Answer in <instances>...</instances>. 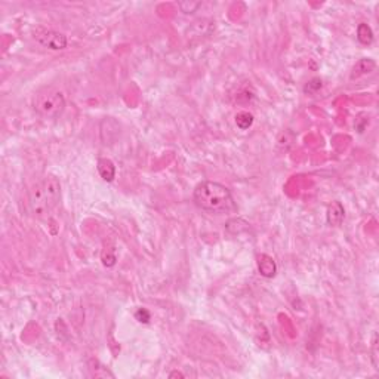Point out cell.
Returning a JSON list of instances; mask_svg holds the SVG:
<instances>
[{
	"label": "cell",
	"instance_id": "cell-1",
	"mask_svg": "<svg viewBox=\"0 0 379 379\" xmlns=\"http://www.w3.org/2000/svg\"><path fill=\"white\" fill-rule=\"evenodd\" d=\"M194 203L211 213H228L236 209L231 191L215 181H203L194 188Z\"/></svg>",
	"mask_w": 379,
	"mask_h": 379
},
{
	"label": "cell",
	"instance_id": "cell-2",
	"mask_svg": "<svg viewBox=\"0 0 379 379\" xmlns=\"http://www.w3.org/2000/svg\"><path fill=\"white\" fill-rule=\"evenodd\" d=\"M61 184L53 175H47L37 181L28 191V206L36 216L44 218L59 206Z\"/></svg>",
	"mask_w": 379,
	"mask_h": 379
},
{
	"label": "cell",
	"instance_id": "cell-3",
	"mask_svg": "<svg viewBox=\"0 0 379 379\" xmlns=\"http://www.w3.org/2000/svg\"><path fill=\"white\" fill-rule=\"evenodd\" d=\"M34 110L44 119H58L65 110L64 95L53 87L43 89L34 98Z\"/></svg>",
	"mask_w": 379,
	"mask_h": 379
},
{
	"label": "cell",
	"instance_id": "cell-4",
	"mask_svg": "<svg viewBox=\"0 0 379 379\" xmlns=\"http://www.w3.org/2000/svg\"><path fill=\"white\" fill-rule=\"evenodd\" d=\"M33 39L37 44L49 50H62L67 47V37L62 33L47 30V28H36L33 33Z\"/></svg>",
	"mask_w": 379,
	"mask_h": 379
},
{
	"label": "cell",
	"instance_id": "cell-5",
	"mask_svg": "<svg viewBox=\"0 0 379 379\" xmlns=\"http://www.w3.org/2000/svg\"><path fill=\"white\" fill-rule=\"evenodd\" d=\"M98 172L104 181L111 182L116 176V166L110 159H99L98 160Z\"/></svg>",
	"mask_w": 379,
	"mask_h": 379
},
{
	"label": "cell",
	"instance_id": "cell-6",
	"mask_svg": "<svg viewBox=\"0 0 379 379\" xmlns=\"http://www.w3.org/2000/svg\"><path fill=\"white\" fill-rule=\"evenodd\" d=\"M344 216H345V212L342 205L339 202H334L328 209V224L332 227H338L344 221Z\"/></svg>",
	"mask_w": 379,
	"mask_h": 379
},
{
	"label": "cell",
	"instance_id": "cell-7",
	"mask_svg": "<svg viewBox=\"0 0 379 379\" xmlns=\"http://www.w3.org/2000/svg\"><path fill=\"white\" fill-rule=\"evenodd\" d=\"M375 67H377L375 61H372V59H369V58H363V59H360V61L354 65L353 73H351V79H357V77H360V76H363V74H368V73H371Z\"/></svg>",
	"mask_w": 379,
	"mask_h": 379
},
{
	"label": "cell",
	"instance_id": "cell-8",
	"mask_svg": "<svg viewBox=\"0 0 379 379\" xmlns=\"http://www.w3.org/2000/svg\"><path fill=\"white\" fill-rule=\"evenodd\" d=\"M258 265H259V271H261L262 276L273 277L276 274V264H274L273 258H270L267 255H261L259 261H258Z\"/></svg>",
	"mask_w": 379,
	"mask_h": 379
},
{
	"label": "cell",
	"instance_id": "cell-9",
	"mask_svg": "<svg viewBox=\"0 0 379 379\" xmlns=\"http://www.w3.org/2000/svg\"><path fill=\"white\" fill-rule=\"evenodd\" d=\"M357 39L363 44H371L374 42V33L372 28L368 24H360L357 27Z\"/></svg>",
	"mask_w": 379,
	"mask_h": 379
},
{
	"label": "cell",
	"instance_id": "cell-10",
	"mask_svg": "<svg viewBox=\"0 0 379 379\" xmlns=\"http://www.w3.org/2000/svg\"><path fill=\"white\" fill-rule=\"evenodd\" d=\"M252 123H253V116L251 114V113L243 111V113H239V114L236 116V125L240 127L242 130L249 129V127L252 126Z\"/></svg>",
	"mask_w": 379,
	"mask_h": 379
},
{
	"label": "cell",
	"instance_id": "cell-11",
	"mask_svg": "<svg viewBox=\"0 0 379 379\" xmlns=\"http://www.w3.org/2000/svg\"><path fill=\"white\" fill-rule=\"evenodd\" d=\"M135 317H136V320L141 322V323H148V320H150V313H148L147 310H144V308H139V310L136 311Z\"/></svg>",
	"mask_w": 379,
	"mask_h": 379
},
{
	"label": "cell",
	"instance_id": "cell-12",
	"mask_svg": "<svg viewBox=\"0 0 379 379\" xmlns=\"http://www.w3.org/2000/svg\"><path fill=\"white\" fill-rule=\"evenodd\" d=\"M322 87V80L320 79H314V80H311L310 83L305 86V92H308V93H314L317 89H320Z\"/></svg>",
	"mask_w": 379,
	"mask_h": 379
},
{
	"label": "cell",
	"instance_id": "cell-13",
	"mask_svg": "<svg viewBox=\"0 0 379 379\" xmlns=\"http://www.w3.org/2000/svg\"><path fill=\"white\" fill-rule=\"evenodd\" d=\"M181 3H182L184 6H188L187 9H182V12H185V13H188V12H194V10H196L197 7H200V4H202V3H199V1H197V3H193V4H190L188 1H181Z\"/></svg>",
	"mask_w": 379,
	"mask_h": 379
},
{
	"label": "cell",
	"instance_id": "cell-14",
	"mask_svg": "<svg viewBox=\"0 0 379 379\" xmlns=\"http://www.w3.org/2000/svg\"><path fill=\"white\" fill-rule=\"evenodd\" d=\"M377 347H378V342H377V337L374 338V347H372V357H374V365H375V369H377V366H378V362H377Z\"/></svg>",
	"mask_w": 379,
	"mask_h": 379
}]
</instances>
